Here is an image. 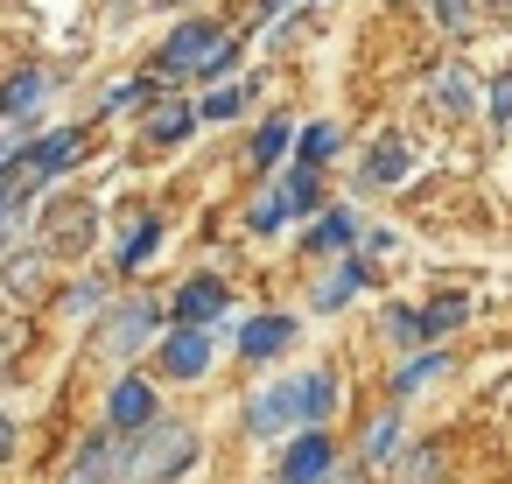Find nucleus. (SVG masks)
<instances>
[{"label":"nucleus","mask_w":512,"mask_h":484,"mask_svg":"<svg viewBox=\"0 0 512 484\" xmlns=\"http://www.w3.org/2000/svg\"><path fill=\"white\" fill-rule=\"evenodd\" d=\"M134 449H127V463H120V477L127 484H176L190 463H197V428H183V421H148L141 435H127Z\"/></svg>","instance_id":"obj_1"},{"label":"nucleus","mask_w":512,"mask_h":484,"mask_svg":"<svg viewBox=\"0 0 512 484\" xmlns=\"http://www.w3.org/2000/svg\"><path fill=\"white\" fill-rule=\"evenodd\" d=\"M232 64H239V43L218 22H183L169 50L155 57V78H225Z\"/></svg>","instance_id":"obj_2"},{"label":"nucleus","mask_w":512,"mask_h":484,"mask_svg":"<svg viewBox=\"0 0 512 484\" xmlns=\"http://www.w3.org/2000/svg\"><path fill=\"white\" fill-rule=\"evenodd\" d=\"M155 337H169V309H162L155 295H127V302L106 316L99 351H106V358H134V351H148Z\"/></svg>","instance_id":"obj_3"},{"label":"nucleus","mask_w":512,"mask_h":484,"mask_svg":"<svg viewBox=\"0 0 512 484\" xmlns=\"http://www.w3.org/2000/svg\"><path fill=\"white\" fill-rule=\"evenodd\" d=\"M155 365H162V379H176V386H190V379H211V365H218V330L169 323V337L155 344Z\"/></svg>","instance_id":"obj_4"},{"label":"nucleus","mask_w":512,"mask_h":484,"mask_svg":"<svg viewBox=\"0 0 512 484\" xmlns=\"http://www.w3.org/2000/svg\"><path fill=\"white\" fill-rule=\"evenodd\" d=\"M85 127H57V134H36L29 148H22V176H29V190L36 183H50V176H64V169H78L85 162Z\"/></svg>","instance_id":"obj_5"},{"label":"nucleus","mask_w":512,"mask_h":484,"mask_svg":"<svg viewBox=\"0 0 512 484\" xmlns=\"http://www.w3.org/2000/svg\"><path fill=\"white\" fill-rule=\"evenodd\" d=\"M148 421H162V407H155V379H141V372L113 379V393H106V428H113V435H141Z\"/></svg>","instance_id":"obj_6"},{"label":"nucleus","mask_w":512,"mask_h":484,"mask_svg":"<svg viewBox=\"0 0 512 484\" xmlns=\"http://www.w3.org/2000/svg\"><path fill=\"white\" fill-rule=\"evenodd\" d=\"M288 428H302V386L274 379L246 400V435H288Z\"/></svg>","instance_id":"obj_7"},{"label":"nucleus","mask_w":512,"mask_h":484,"mask_svg":"<svg viewBox=\"0 0 512 484\" xmlns=\"http://www.w3.org/2000/svg\"><path fill=\"white\" fill-rule=\"evenodd\" d=\"M225 309H232V288H225L218 274H197V281H183V288H176V302H169V323L211 330V323H225Z\"/></svg>","instance_id":"obj_8"},{"label":"nucleus","mask_w":512,"mask_h":484,"mask_svg":"<svg viewBox=\"0 0 512 484\" xmlns=\"http://www.w3.org/2000/svg\"><path fill=\"white\" fill-rule=\"evenodd\" d=\"M337 470V442L323 428H302L288 449H281V484H323Z\"/></svg>","instance_id":"obj_9"},{"label":"nucleus","mask_w":512,"mask_h":484,"mask_svg":"<svg viewBox=\"0 0 512 484\" xmlns=\"http://www.w3.org/2000/svg\"><path fill=\"white\" fill-rule=\"evenodd\" d=\"M295 316H281V309H267V316H253V323H239V358L246 365H267V358H281L288 344H295Z\"/></svg>","instance_id":"obj_10"},{"label":"nucleus","mask_w":512,"mask_h":484,"mask_svg":"<svg viewBox=\"0 0 512 484\" xmlns=\"http://www.w3.org/2000/svg\"><path fill=\"white\" fill-rule=\"evenodd\" d=\"M155 246H162V218L148 211V218H134V225H127V239H120V253H113V267H120V274H141Z\"/></svg>","instance_id":"obj_11"},{"label":"nucleus","mask_w":512,"mask_h":484,"mask_svg":"<svg viewBox=\"0 0 512 484\" xmlns=\"http://www.w3.org/2000/svg\"><path fill=\"white\" fill-rule=\"evenodd\" d=\"M295 386H302V428H323V421L337 414V393H344L337 372H302Z\"/></svg>","instance_id":"obj_12"},{"label":"nucleus","mask_w":512,"mask_h":484,"mask_svg":"<svg viewBox=\"0 0 512 484\" xmlns=\"http://www.w3.org/2000/svg\"><path fill=\"white\" fill-rule=\"evenodd\" d=\"M407 169H414V148H407V141H379L372 162H365V190H386V183H400Z\"/></svg>","instance_id":"obj_13"},{"label":"nucleus","mask_w":512,"mask_h":484,"mask_svg":"<svg viewBox=\"0 0 512 484\" xmlns=\"http://www.w3.org/2000/svg\"><path fill=\"white\" fill-rule=\"evenodd\" d=\"M351 239H358V211H323V218L309 225L302 246H309V253H344Z\"/></svg>","instance_id":"obj_14"},{"label":"nucleus","mask_w":512,"mask_h":484,"mask_svg":"<svg viewBox=\"0 0 512 484\" xmlns=\"http://www.w3.org/2000/svg\"><path fill=\"white\" fill-rule=\"evenodd\" d=\"M358 288H365V260H337V274L316 281V309H344Z\"/></svg>","instance_id":"obj_15"},{"label":"nucleus","mask_w":512,"mask_h":484,"mask_svg":"<svg viewBox=\"0 0 512 484\" xmlns=\"http://www.w3.org/2000/svg\"><path fill=\"white\" fill-rule=\"evenodd\" d=\"M43 92H50V78H43V71H15L8 85H0V120H22Z\"/></svg>","instance_id":"obj_16"},{"label":"nucleus","mask_w":512,"mask_h":484,"mask_svg":"<svg viewBox=\"0 0 512 484\" xmlns=\"http://www.w3.org/2000/svg\"><path fill=\"white\" fill-rule=\"evenodd\" d=\"M50 211H57L50 246H64V253H78V246L92 239V225H99V218H92V204H50Z\"/></svg>","instance_id":"obj_17"},{"label":"nucleus","mask_w":512,"mask_h":484,"mask_svg":"<svg viewBox=\"0 0 512 484\" xmlns=\"http://www.w3.org/2000/svg\"><path fill=\"white\" fill-rule=\"evenodd\" d=\"M190 127H197V106H155V113H148V141H155V148H176Z\"/></svg>","instance_id":"obj_18"},{"label":"nucleus","mask_w":512,"mask_h":484,"mask_svg":"<svg viewBox=\"0 0 512 484\" xmlns=\"http://www.w3.org/2000/svg\"><path fill=\"white\" fill-rule=\"evenodd\" d=\"M288 218H295V211H288V197H281V183H274V190H260V197L246 204V232H260V239H267V232H281Z\"/></svg>","instance_id":"obj_19"},{"label":"nucleus","mask_w":512,"mask_h":484,"mask_svg":"<svg viewBox=\"0 0 512 484\" xmlns=\"http://www.w3.org/2000/svg\"><path fill=\"white\" fill-rule=\"evenodd\" d=\"M442 372H449V358H442V351H421V358H407V365L393 372V400L421 393V386H428V379H442Z\"/></svg>","instance_id":"obj_20"},{"label":"nucleus","mask_w":512,"mask_h":484,"mask_svg":"<svg viewBox=\"0 0 512 484\" xmlns=\"http://www.w3.org/2000/svg\"><path fill=\"white\" fill-rule=\"evenodd\" d=\"M330 155H337V127H330V120L302 127V141H295V169H323Z\"/></svg>","instance_id":"obj_21"},{"label":"nucleus","mask_w":512,"mask_h":484,"mask_svg":"<svg viewBox=\"0 0 512 484\" xmlns=\"http://www.w3.org/2000/svg\"><path fill=\"white\" fill-rule=\"evenodd\" d=\"M470 99H477V85H470V71H456V64H442V71H435V106H442V113H463Z\"/></svg>","instance_id":"obj_22"},{"label":"nucleus","mask_w":512,"mask_h":484,"mask_svg":"<svg viewBox=\"0 0 512 484\" xmlns=\"http://www.w3.org/2000/svg\"><path fill=\"white\" fill-rule=\"evenodd\" d=\"M288 141H295V127H288V120H267V127L253 134V148H246V155H253V169H274V162L288 155Z\"/></svg>","instance_id":"obj_23"},{"label":"nucleus","mask_w":512,"mask_h":484,"mask_svg":"<svg viewBox=\"0 0 512 484\" xmlns=\"http://www.w3.org/2000/svg\"><path fill=\"white\" fill-rule=\"evenodd\" d=\"M463 316H470V302H463V295L449 288V295H435V302L421 309V330H428V337H449V330H456Z\"/></svg>","instance_id":"obj_24"},{"label":"nucleus","mask_w":512,"mask_h":484,"mask_svg":"<svg viewBox=\"0 0 512 484\" xmlns=\"http://www.w3.org/2000/svg\"><path fill=\"white\" fill-rule=\"evenodd\" d=\"M246 99H253V85H218L211 99H197V120H239Z\"/></svg>","instance_id":"obj_25"},{"label":"nucleus","mask_w":512,"mask_h":484,"mask_svg":"<svg viewBox=\"0 0 512 484\" xmlns=\"http://www.w3.org/2000/svg\"><path fill=\"white\" fill-rule=\"evenodd\" d=\"M92 309H106V281L92 274V281H78L71 295H64V323H85Z\"/></svg>","instance_id":"obj_26"},{"label":"nucleus","mask_w":512,"mask_h":484,"mask_svg":"<svg viewBox=\"0 0 512 484\" xmlns=\"http://www.w3.org/2000/svg\"><path fill=\"white\" fill-rule=\"evenodd\" d=\"M400 449V414H379L372 428H365V463H386Z\"/></svg>","instance_id":"obj_27"},{"label":"nucleus","mask_w":512,"mask_h":484,"mask_svg":"<svg viewBox=\"0 0 512 484\" xmlns=\"http://www.w3.org/2000/svg\"><path fill=\"white\" fill-rule=\"evenodd\" d=\"M281 197H288V211H295V218H302V211H316V197H323V190H316V169L281 176Z\"/></svg>","instance_id":"obj_28"},{"label":"nucleus","mask_w":512,"mask_h":484,"mask_svg":"<svg viewBox=\"0 0 512 484\" xmlns=\"http://www.w3.org/2000/svg\"><path fill=\"white\" fill-rule=\"evenodd\" d=\"M106 470H113V428L78 449V470H71V477H106Z\"/></svg>","instance_id":"obj_29"},{"label":"nucleus","mask_w":512,"mask_h":484,"mask_svg":"<svg viewBox=\"0 0 512 484\" xmlns=\"http://www.w3.org/2000/svg\"><path fill=\"white\" fill-rule=\"evenodd\" d=\"M442 477V449H414V456H400V484H435Z\"/></svg>","instance_id":"obj_30"},{"label":"nucleus","mask_w":512,"mask_h":484,"mask_svg":"<svg viewBox=\"0 0 512 484\" xmlns=\"http://www.w3.org/2000/svg\"><path fill=\"white\" fill-rule=\"evenodd\" d=\"M386 337H393V344H428L421 309H386Z\"/></svg>","instance_id":"obj_31"},{"label":"nucleus","mask_w":512,"mask_h":484,"mask_svg":"<svg viewBox=\"0 0 512 484\" xmlns=\"http://www.w3.org/2000/svg\"><path fill=\"white\" fill-rule=\"evenodd\" d=\"M155 85H162V78H134V85H120V92L106 99V113H134L141 99H155Z\"/></svg>","instance_id":"obj_32"},{"label":"nucleus","mask_w":512,"mask_h":484,"mask_svg":"<svg viewBox=\"0 0 512 484\" xmlns=\"http://www.w3.org/2000/svg\"><path fill=\"white\" fill-rule=\"evenodd\" d=\"M36 267H43L36 253H22V260H8V281H15V295H36V281H43Z\"/></svg>","instance_id":"obj_33"},{"label":"nucleus","mask_w":512,"mask_h":484,"mask_svg":"<svg viewBox=\"0 0 512 484\" xmlns=\"http://www.w3.org/2000/svg\"><path fill=\"white\" fill-rule=\"evenodd\" d=\"M428 8H435V22H442V29H456V36L470 29V0H428Z\"/></svg>","instance_id":"obj_34"},{"label":"nucleus","mask_w":512,"mask_h":484,"mask_svg":"<svg viewBox=\"0 0 512 484\" xmlns=\"http://www.w3.org/2000/svg\"><path fill=\"white\" fill-rule=\"evenodd\" d=\"M491 120H498V127H505V120H512V71H505V78H498V85H491Z\"/></svg>","instance_id":"obj_35"},{"label":"nucleus","mask_w":512,"mask_h":484,"mask_svg":"<svg viewBox=\"0 0 512 484\" xmlns=\"http://www.w3.org/2000/svg\"><path fill=\"white\" fill-rule=\"evenodd\" d=\"M15 456V421H0V463Z\"/></svg>","instance_id":"obj_36"},{"label":"nucleus","mask_w":512,"mask_h":484,"mask_svg":"<svg viewBox=\"0 0 512 484\" xmlns=\"http://www.w3.org/2000/svg\"><path fill=\"white\" fill-rule=\"evenodd\" d=\"M323 484H365V470H330Z\"/></svg>","instance_id":"obj_37"},{"label":"nucleus","mask_w":512,"mask_h":484,"mask_svg":"<svg viewBox=\"0 0 512 484\" xmlns=\"http://www.w3.org/2000/svg\"><path fill=\"white\" fill-rule=\"evenodd\" d=\"M295 8V0H260V15H288Z\"/></svg>","instance_id":"obj_38"},{"label":"nucleus","mask_w":512,"mask_h":484,"mask_svg":"<svg viewBox=\"0 0 512 484\" xmlns=\"http://www.w3.org/2000/svg\"><path fill=\"white\" fill-rule=\"evenodd\" d=\"M64 484H106V477H64Z\"/></svg>","instance_id":"obj_39"}]
</instances>
